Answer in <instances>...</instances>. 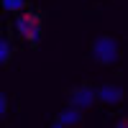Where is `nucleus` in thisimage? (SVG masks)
<instances>
[{"label": "nucleus", "mask_w": 128, "mask_h": 128, "mask_svg": "<svg viewBox=\"0 0 128 128\" xmlns=\"http://www.w3.org/2000/svg\"><path fill=\"white\" fill-rule=\"evenodd\" d=\"M95 98L102 105H120L126 100V90L120 84H115V82H105L100 87H95Z\"/></svg>", "instance_id": "nucleus-4"}, {"label": "nucleus", "mask_w": 128, "mask_h": 128, "mask_svg": "<svg viewBox=\"0 0 128 128\" xmlns=\"http://www.w3.org/2000/svg\"><path fill=\"white\" fill-rule=\"evenodd\" d=\"M0 5H3V10H8V13H20V10L28 8V0H0Z\"/></svg>", "instance_id": "nucleus-7"}, {"label": "nucleus", "mask_w": 128, "mask_h": 128, "mask_svg": "<svg viewBox=\"0 0 128 128\" xmlns=\"http://www.w3.org/2000/svg\"><path fill=\"white\" fill-rule=\"evenodd\" d=\"M90 56L98 64H102V67H113V64L120 59V44H118V38H113V36H98L92 41V46H90Z\"/></svg>", "instance_id": "nucleus-2"}, {"label": "nucleus", "mask_w": 128, "mask_h": 128, "mask_svg": "<svg viewBox=\"0 0 128 128\" xmlns=\"http://www.w3.org/2000/svg\"><path fill=\"white\" fill-rule=\"evenodd\" d=\"M16 34L26 41V44L36 46L41 41V34H44V16L38 10H20L16 16Z\"/></svg>", "instance_id": "nucleus-1"}, {"label": "nucleus", "mask_w": 128, "mask_h": 128, "mask_svg": "<svg viewBox=\"0 0 128 128\" xmlns=\"http://www.w3.org/2000/svg\"><path fill=\"white\" fill-rule=\"evenodd\" d=\"M67 100L72 108H77V110H87L92 108L95 102H98V98H95V87L87 82H82V84H74V87L67 92Z\"/></svg>", "instance_id": "nucleus-3"}, {"label": "nucleus", "mask_w": 128, "mask_h": 128, "mask_svg": "<svg viewBox=\"0 0 128 128\" xmlns=\"http://www.w3.org/2000/svg\"><path fill=\"white\" fill-rule=\"evenodd\" d=\"M8 110H10V100H8L5 92H0V120L8 115Z\"/></svg>", "instance_id": "nucleus-8"}, {"label": "nucleus", "mask_w": 128, "mask_h": 128, "mask_svg": "<svg viewBox=\"0 0 128 128\" xmlns=\"http://www.w3.org/2000/svg\"><path fill=\"white\" fill-rule=\"evenodd\" d=\"M49 128H67V126H62V123H56V120H54V123H51Z\"/></svg>", "instance_id": "nucleus-10"}, {"label": "nucleus", "mask_w": 128, "mask_h": 128, "mask_svg": "<svg viewBox=\"0 0 128 128\" xmlns=\"http://www.w3.org/2000/svg\"><path fill=\"white\" fill-rule=\"evenodd\" d=\"M113 128H128V120H126V118H118V123H115Z\"/></svg>", "instance_id": "nucleus-9"}, {"label": "nucleus", "mask_w": 128, "mask_h": 128, "mask_svg": "<svg viewBox=\"0 0 128 128\" xmlns=\"http://www.w3.org/2000/svg\"><path fill=\"white\" fill-rule=\"evenodd\" d=\"M10 59H13V44L0 36V67H5Z\"/></svg>", "instance_id": "nucleus-6"}, {"label": "nucleus", "mask_w": 128, "mask_h": 128, "mask_svg": "<svg viewBox=\"0 0 128 128\" xmlns=\"http://www.w3.org/2000/svg\"><path fill=\"white\" fill-rule=\"evenodd\" d=\"M56 123H62V126H67V128H74L77 123H82V110H77V108H64L59 115H56Z\"/></svg>", "instance_id": "nucleus-5"}]
</instances>
